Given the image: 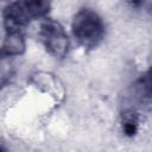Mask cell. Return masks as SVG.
Listing matches in <instances>:
<instances>
[{"label":"cell","mask_w":152,"mask_h":152,"mask_svg":"<svg viewBox=\"0 0 152 152\" xmlns=\"http://www.w3.org/2000/svg\"><path fill=\"white\" fill-rule=\"evenodd\" d=\"M72 34L84 49L96 48L104 36V24L99 13L91 8H81L72 18Z\"/></svg>","instance_id":"1"},{"label":"cell","mask_w":152,"mask_h":152,"mask_svg":"<svg viewBox=\"0 0 152 152\" xmlns=\"http://www.w3.org/2000/svg\"><path fill=\"white\" fill-rule=\"evenodd\" d=\"M40 39L46 51L56 58H64L69 51V38L64 27L56 20L46 19L40 24Z\"/></svg>","instance_id":"2"},{"label":"cell","mask_w":152,"mask_h":152,"mask_svg":"<svg viewBox=\"0 0 152 152\" xmlns=\"http://www.w3.org/2000/svg\"><path fill=\"white\" fill-rule=\"evenodd\" d=\"M31 20L24 1L11 2L4 8V25L6 31L23 32Z\"/></svg>","instance_id":"3"},{"label":"cell","mask_w":152,"mask_h":152,"mask_svg":"<svg viewBox=\"0 0 152 152\" xmlns=\"http://www.w3.org/2000/svg\"><path fill=\"white\" fill-rule=\"evenodd\" d=\"M26 49V42L23 32L18 31H6L4 42H2V49L1 51L10 56H19L25 52Z\"/></svg>","instance_id":"4"},{"label":"cell","mask_w":152,"mask_h":152,"mask_svg":"<svg viewBox=\"0 0 152 152\" xmlns=\"http://www.w3.org/2000/svg\"><path fill=\"white\" fill-rule=\"evenodd\" d=\"M121 129L122 133L132 138L138 133L139 129V115L133 108H128L121 114Z\"/></svg>","instance_id":"5"},{"label":"cell","mask_w":152,"mask_h":152,"mask_svg":"<svg viewBox=\"0 0 152 152\" xmlns=\"http://www.w3.org/2000/svg\"><path fill=\"white\" fill-rule=\"evenodd\" d=\"M134 94L140 102H150L151 99V77L150 71L145 72L134 86Z\"/></svg>","instance_id":"6"},{"label":"cell","mask_w":152,"mask_h":152,"mask_svg":"<svg viewBox=\"0 0 152 152\" xmlns=\"http://www.w3.org/2000/svg\"><path fill=\"white\" fill-rule=\"evenodd\" d=\"M24 5L32 20L45 17L51 8V4L49 1H42V0L24 1Z\"/></svg>","instance_id":"7"},{"label":"cell","mask_w":152,"mask_h":152,"mask_svg":"<svg viewBox=\"0 0 152 152\" xmlns=\"http://www.w3.org/2000/svg\"><path fill=\"white\" fill-rule=\"evenodd\" d=\"M13 62L12 57L5 55L0 50V87L6 84L13 75Z\"/></svg>","instance_id":"8"},{"label":"cell","mask_w":152,"mask_h":152,"mask_svg":"<svg viewBox=\"0 0 152 152\" xmlns=\"http://www.w3.org/2000/svg\"><path fill=\"white\" fill-rule=\"evenodd\" d=\"M0 152H10V151L7 150V147H5L2 144H0Z\"/></svg>","instance_id":"9"}]
</instances>
